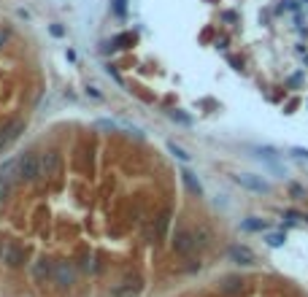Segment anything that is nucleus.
<instances>
[{
  "mask_svg": "<svg viewBox=\"0 0 308 297\" xmlns=\"http://www.w3.org/2000/svg\"><path fill=\"white\" fill-rule=\"evenodd\" d=\"M179 176H181V181H184L186 192H189V195H195V198H203V184H200V178H198L195 173H192L189 168H184Z\"/></svg>",
  "mask_w": 308,
  "mask_h": 297,
  "instance_id": "obj_9",
  "label": "nucleus"
},
{
  "mask_svg": "<svg viewBox=\"0 0 308 297\" xmlns=\"http://www.w3.org/2000/svg\"><path fill=\"white\" fill-rule=\"evenodd\" d=\"M300 79H303V73H295V76H292V79H289V84H292V87H295V84H297V81H300Z\"/></svg>",
  "mask_w": 308,
  "mask_h": 297,
  "instance_id": "obj_26",
  "label": "nucleus"
},
{
  "mask_svg": "<svg viewBox=\"0 0 308 297\" xmlns=\"http://www.w3.org/2000/svg\"><path fill=\"white\" fill-rule=\"evenodd\" d=\"M168 221H170V211H163L157 219L151 221V224H154V230H157V238H165V233H168Z\"/></svg>",
  "mask_w": 308,
  "mask_h": 297,
  "instance_id": "obj_13",
  "label": "nucleus"
},
{
  "mask_svg": "<svg viewBox=\"0 0 308 297\" xmlns=\"http://www.w3.org/2000/svg\"><path fill=\"white\" fill-rule=\"evenodd\" d=\"M62 168V154L57 149H49L41 154V178H54Z\"/></svg>",
  "mask_w": 308,
  "mask_h": 297,
  "instance_id": "obj_5",
  "label": "nucleus"
},
{
  "mask_svg": "<svg viewBox=\"0 0 308 297\" xmlns=\"http://www.w3.org/2000/svg\"><path fill=\"white\" fill-rule=\"evenodd\" d=\"M195 233V243H200V246H208L211 243V233L205 227H198V230H192Z\"/></svg>",
  "mask_w": 308,
  "mask_h": 297,
  "instance_id": "obj_18",
  "label": "nucleus"
},
{
  "mask_svg": "<svg viewBox=\"0 0 308 297\" xmlns=\"http://www.w3.org/2000/svg\"><path fill=\"white\" fill-rule=\"evenodd\" d=\"M24 259H27V249L19 243H3V262L8 265V268H22Z\"/></svg>",
  "mask_w": 308,
  "mask_h": 297,
  "instance_id": "obj_6",
  "label": "nucleus"
},
{
  "mask_svg": "<svg viewBox=\"0 0 308 297\" xmlns=\"http://www.w3.org/2000/svg\"><path fill=\"white\" fill-rule=\"evenodd\" d=\"M295 154H297V157H306L308 159V149H295Z\"/></svg>",
  "mask_w": 308,
  "mask_h": 297,
  "instance_id": "obj_27",
  "label": "nucleus"
},
{
  "mask_svg": "<svg viewBox=\"0 0 308 297\" xmlns=\"http://www.w3.org/2000/svg\"><path fill=\"white\" fill-rule=\"evenodd\" d=\"M135 38H138L135 33H119V35H114V38H111L108 46H111V49H117V52H122V49H130V46H133Z\"/></svg>",
  "mask_w": 308,
  "mask_h": 297,
  "instance_id": "obj_11",
  "label": "nucleus"
},
{
  "mask_svg": "<svg viewBox=\"0 0 308 297\" xmlns=\"http://www.w3.org/2000/svg\"><path fill=\"white\" fill-rule=\"evenodd\" d=\"M265 240H267V246H270V249H279V246L287 243V233H270Z\"/></svg>",
  "mask_w": 308,
  "mask_h": 297,
  "instance_id": "obj_17",
  "label": "nucleus"
},
{
  "mask_svg": "<svg viewBox=\"0 0 308 297\" xmlns=\"http://www.w3.org/2000/svg\"><path fill=\"white\" fill-rule=\"evenodd\" d=\"M222 19H225V22H238V14L235 11H225L222 14Z\"/></svg>",
  "mask_w": 308,
  "mask_h": 297,
  "instance_id": "obj_25",
  "label": "nucleus"
},
{
  "mask_svg": "<svg viewBox=\"0 0 308 297\" xmlns=\"http://www.w3.org/2000/svg\"><path fill=\"white\" fill-rule=\"evenodd\" d=\"M241 227H244L246 233H262V230H267V221L265 219H257V216H249V219L241 221Z\"/></svg>",
  "mask_w": 308,
  "mask_h": 297,
  "instance_id": "obj_12",
  "label": "nucleus"
},
{
  "mask_svg": "<svg viewBox=\"0 0 308 297\" xmlns=\"http://www.w3.org/2000/svg\"><path fill=\"white\" fill-rule=\"evenodd\" d=\"M49 33H52L54 38H62V35H65V27H62V24H52V27H49Z\"/></svg>",
  "mask_w": 308,
  "mask_h": 297,
  "instance_id": "obj_24",
  "label": "nucleus"
},
{
  "mask_svg": "<svg viewBox=\"0 0 308 297\" xmlns=\"http://www.w3.org/2000/svg\"><path fill=\"white\" fill-rule=\"evenodd\" d=\"M168 117L173 119V122L184 124V127H189V124H192V117H189V114H186V111H181V108H173V111H168Z\"/></svg>",
  "mask_w": 308,
  "mask_h": 297,
  "instance_id": "obj_15",
  "label": "nucleus"
},
{
  "mask_svg": "<svg viewBox=\"0 0 308 297\" xmlns=\"http://www.w3.org/2000/svg\"><path fill=\"white\" fill-rule=\"evenodd\" d=\"M233 181L238 184L241 189H246V192H257V195L270 192V184H267L262 176H254V173H235Z\"/></svg>",
  "mask_w": 308,
  "mask_h": 297,
  "instance_id": "obj_4",
  "label": "nucleus"
},
{
  "mask_svg": "<svg viewBox=\"0 0 308 297\" xmlns=\"http://www.w3.org/2000/svg\"><path fill=\"white\" fill-rule=\"evenodd\" d=\"M76 273H79V268H76L70 259H62V262H54L52 281L60 286V289H68V286L76 284Z\"/></svg>",
  "mask_w": 308,
  "mask_h": 297,
  "instance_id": "obj_3",
  "label": "nucleus"
},
{
  "mask_svg": "<svg viewBox=\"0 0 308 297\" xmlns=\"http://www.w3.org/2000/svg\"><path fill=\"white\" fill-rule=\"evenodd\" d=\"M52 273H54V262L49 257H41V259L33 262V278L38 281V284H46V281L52 278Z\"/></svg>",
  "mask_w": 308,
  "mask_h": 297,
  "instance_id": "obj_8",
  "label": "nucleus"
},
{
  "mask_svg": "<svg viewBox=\"0 0 308 297\" xmlns=\"http://www.w3.org/2000/svg\"><path fill=\"white\" fill-rule=\"evenodd\" d=\"M300 3H308V0H300Z\"/></svg>",
  "mask_w": 308,
  "mask_h": 297,
  "instance_id": "obj_28",
  "label": "nucleus"
},
{
  "mask_svg": "<svg viewBox=\"0 0 308 297\" xmlns=\"http://www.w3.org/2000/svg\"><path fill=\"white\" fill-rule=\"evenodd\" d=\"M227 257H230V259H233L235 265H244V268H249V265H254V262H257L254 251H251L249 246H241V243L230 246V249H227Z\"/></svg>",
  "mask_w": 308,
  "mask_h": 297,
  "instance_id": "obj_7",
  "label": "nucleus"
},
{
  "mask_svg": "<svg viewBox=\"0 0 308 297\" xmlns=\"http://www.w3.org/2000/svg\"><path fill=\"white\" fill-rule=\"evenodd\" d=\"M289 195H292V198H297V200H300L303 195H306V189H303L300 184H289Z\"/></svg>",
  "mask_w": 308,
  "mask_h": 297,
  "instance_id": "obj_22",
  "label": "nucleus"
},
{
  "mask_svg": "<svg viewBox=\"0 0 308 297\" xmlns=\"http://www.w3.org/2000/svg\"><path fill=\"white\" fill-rule=\"evenodd\" d=\"M141 292V281L133 278V281H124V284H119L117 289L111 292V297H133Z\"/></svg>",
  "mask_w": 308,
  "mask_h": 297,
  "instance_id": "obj_10",
  "label": "nucleus"
},
{
  "mask_svg": "<svg viewBox=\"0 0 308 297\" xmlns=\"http://www.w3.org/2000/svg\"><path fill=\"white\" fill-rule=\"evenodd\" d=\"M284 219H289V221H308V214H300V211H284Z\"/></svg>",
  "mask_w": 308,
  "mask_h": 297,
  "instance_id": "obj_20",
  "label": "nucleus"
},
{
  "mask_svg": "<svg viewBox=\"0 0 308 297\" xmlns=\"http://www.w3.org/2000/svg\"><path fill=\"white\" fill-rule=\"evenodd\" d=\"M127 3L130 0H111V11H114V17H119V19L127 17Z\"/></svg>",
  "mask_w": 308,
  "mask_h": 297,
  "instance_id": "obj_16",
  "label": "nucleus"
},
{
  "mask_svg": "<svg viewBox=\"0 0 308 297\" xmlns=\"http://www.w3.org/2000/svg\"><path fill=\"white\" fill-rule=\"evenodd\" d=\"M170 249H173L179 257H189L192 251L198 249L195 233H192L189 227H184V224H179V227L173 230V235H170Z\"/></svg>",
  "mask_w": 308,
  "mask_h": 297,
  "instance_id": "obj_2",
  "label": "nucleus"
},
{
  "mask_svg": "<svg viewBox=\"0 0 308 297\" xmlns=\"http://www.w3.org/2000/svg\"><path fill=\"white\" fill-rule=\"evenodd\" d=\"M168 149H170V154H173L176 159H181V162H189V154L181 149V146H176V143H168Z\"/></svg>",
  "mask_w": 308,
  "mask_h": 297,
  "instance_id": "obj_19",
  "label": "nucleus"
},
{
  "mask_svg": "<svg viewBox=\"0 0 308 297\" xmlns=\"http://www.w3.org/2000/svg\"><path fill=\"white\" fill-rule=\"evenodd\" d=\"M8 38H11V33H8V30H6V27H0V52H3V49H6Z\"/></svg>",
  "mask_w": 308,
  "mask_h": 297,
  "instance_id": "obj_23",
  "label": "nucleus"
},
{
  "mask_svg": "<svg viewBox=\"0 0 308 297\" xmlns=\"http://www.w3.org/2000/svg\"><path fill=\"white\" fill-rule=\"evenodd\" d=\"M14 162H17V181L33 184V181L41 178V157H38V154L24 152V154H19Z\"/></svg>",
  "mask_w": 308,
  "mask_h": 297,
  "instance_id": "obj_1",
  "label": "nucleus"
},
{
  "mask_svg": "<svg viewBox=\"0 0 308 297\" xmlns=\"http://www.w3.org/2000/svg\"><path fill=\"white\" fill-rule=\"evenodd\" d=\"M8 143H14L11 135H8V130H6V127H0V152H3V149H6Z\"/></svg>",
  "mask_w": 308,
  "mask_h": 297,
  "instance_id": "obj_21",
  "label": "nucleus"
},
{
  "mask_svg": "<svg viewBox=\"0 0 308 297\" xmlns=\"http://www.w3.org/2000/svg\"><path fill=\"white\" fill-rule=\"evenodd\" d=\"M241 286H244V281H241V278H233V276H230V278L222 281L219 289H222V292H227V295H233V292H241Z\"/></svg>",
  "mask_w": 308,
  "mask_h": 297,
  "instance_id": "obj_14",
  "label": "nucleus"
}]
</instances>
